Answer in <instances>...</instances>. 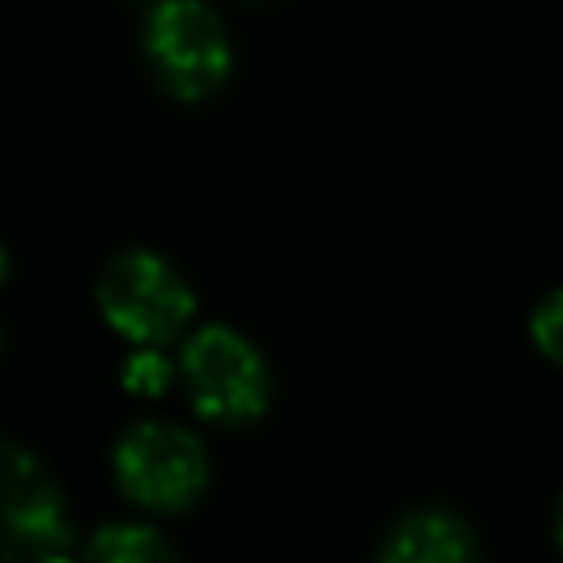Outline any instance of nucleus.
Returning <instances> with one entry per match:
<instances>
[{
    "mask_svg": "<svg viewBox=\"0 0 563 563\" xmlns=\"http://www.w3.org/2000/svg\"><path fill=\"white\" fill-rule=\"evenodd\" d=\"M471 554H475L471 528L444 510L409 515L383 545V559H391V563H457Z\"/></svg>",
    "mask_w": 563,
    "mask_h": 563,
    "instance_id": "nucleus-6",
    "label": "nucleus"
},
{
    "mask_svg": "<svg viewBox=\"0 0 563 563\" xmlns=\"http://www.w3.org/2000/svg\"><path fill=\"white\" fill-rule=\"evenodd\" d=\"M532 339H537V347L550 361L563 365V290H554V295H545L537 303V312H532Z\"/></svg>",
    "mask_w": 563,
    "mask_h": 563,
    "instance_id": "nucleus-9",
    "label": "nucleus"
},
{
    "mask_svg": "<svg viewBox=\"0 0 563 563\" xmlns=\"http://www.w3.org/2000/svg\"><path fill=\"white\" fill-rule=\"evenodd\" d=\"M97 308L128 343H167L194 317V290L167 260L123 251L97 282Z\"/></svg>",
    "mask_w": 563,
    "mask_h": 563,
    "instance_id": "nucleus-1",
    "label": "nucleus"
},
{
    "mask_svg": "<svg viewBox=\"0 0 563 563\" xmlns=\"http://www.w3.org/2000/svg\"><path fill=\"white\" fill-rule=\"evenodd\" d=\"M114 479L145 510H185L207 484V453L180 427L141 422L114 444Z\"/></svg>",
    "mask_w": 563,
    "mask_h": 563,
    "instance_id": "nucleus-4",
    "label": "nucleus"
},
{
    "mask_svg": "<svg viewBox=\"0 0 563 563\" xmlns=\"http://www.w3.org/2000/svg\"><path fill=\"white\" fill-rule=\"evenodd\" d=\"M4 554L9 559H62L70 554V528L57 488L31 453L4 449Z\"/></svg>",
    "mask_w": 563,
    "mask_h": 563,
    "instance_id": "nucleus-5",
    "label": "nucleus"
},
{
    "mask_svg": "<svg viewBox=\"0 0 563 563\" xmlns=\"http://www.w3.org/2000/svg\"><path fill=\"white\" fill-rule=\"evenodd\" d=\"M180 378L194 409L211 422H251L268 405V369L229 325H207L185 343Z\"/></svg>",
    "mask_w": 563,
    "mask_h": 563,
    "instance_id": "nucleus-2",
    "label": "nucleus"
},
{
    "mask_svg": "<svg viewBox=\"0 0 563 563\" xmlns=\"http://www.w3.org/2000/svg\"><path fill=\"white\" fill-rule=\"evenodd\" d=\"M176 365L167 352H158V343H136V352L123 361V387L136 396H158L172 383Z\"/></svg>",
    "mask_w": 563,
    "mask_h": 563,
    "instance_id": "nucleus-8",
    "label": "nucleus"
},
{
    "mask_svg": "<svg viewBox=\"0 0 563 563\" xmlns=\"http://www.w3.org/2000/svg\"><path fill=\"white\" fill-rule=\"evenodd\" d=\"M145 53L158 79L185 101L216 92L233 62L224 26L202 0H158L145 18Z\"/></svg>",
    "mask_w": 563,
    "mask_h": 563,
    "instance_id": "nucleus-3",
    "label": "nucleus"
},
{
    "mask_svg": "<svg viewBox=\"0 0 563 563\" xmlns=\"http://www.w3.org/2000/svg\"><path fill=\"white\" fill-rule=\"evenodd\" d=\"M88 554L92 559H106V563H150V559H172L176 550L154 528L110 523V528H97V537L88 541Z\"/></svg>",
    "mask_w": 563,
    "mask_h": 563,
    "instance_id": "nucleus-7",
    "label": "nucleus"
},
{
    "mask_svg": "<svg viewBox=\"0 0 563 563\" xmlns=\"http://www.w3.org/2000/svg\"><path fill=\"white\" fill-rule=\"evenodd\" d=\"M559 550H563V506H559Z\"/></svg>",
    "mask_w": 563,
    "mask_h": 563,
    "instance_id": "nucleus-10",
    "label": "nucleus"
}]
</instances>
